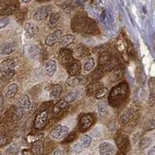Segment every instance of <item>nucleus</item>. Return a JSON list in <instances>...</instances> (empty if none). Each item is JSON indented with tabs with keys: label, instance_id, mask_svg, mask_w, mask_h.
Masks as SVG:
<instances>
[{
	"label": "nucleus",
	"instance_id": "nucleus-1",
	"mask_svg": "<svg viewBox=\"0 0 155 155\" xmlns=\"http://www.w3.org/2000/svg\"><path fill=\"white\" fill-rule=\"evenodd\" d=\"M15 74V62L12 59H5L0 63V74L3 80L11 79Z\"/></svg>",
	"mask_w": 155,
	"mask_h": 155
},
{
	"label": "nucleus",
	"instance_id": "nucleus-2",
	"mask_svg": "<svg viewBox=\"0 0 155 155\" xmlns=\"http://www.w3.org/2000/svg\"><path fill=\"white\" fill-rule=\"evenodd\" d=\"M69 128L67 126L58 125L53 128L50 132V135L53 139L56 140H62L68 135Z\"/></svg>",
	"mask_w": 155,
	"mask_h": 155
},
{
	"label": "nucleus",
	"instance_id": "nucleus-3",
	"mask_svg": "<svg viewBox=\"0 0 155 155\" xmlns=\"http://www.w3.org/2000/svg\"><path fill=\"white\" fill-rule=\"evenodd\" d=\"M138 111V106L135 104H132L129 106L127 109H126L124 113L121 114L120 116V120L123 124H127L132 121L134 116H136Z\"/></svg>",
	"mask_w": 155,
	"mask_h": 155
},
{
	"label": "nucleus",
	"instance_id": "nucleus-4",
	"mask_svg": "<svg viewBox=\"0 0 155 155\" xmlns=\"http://www.w3.org/2000/svg\"><path fill=\"white\" fill-rule=\"evenodd\" d=\"M49 119V114L47 110L41 112L34 120V127L37 130H41L47 125Z\"/></svg>",
	"mask_w": 155,
	"mask_h": 155
},
{
	"label": "nucleus",
	"instance_id": "nucleus-5",
	"mask_svg": "<svg viewBox=\"0 0 155 155\" xmlns=\"http://www.w3.org/2000/svg\"><path fill=\"white\" fill-rule=\"evenodd\" d=\"M116 152L115 146L110 142L104 141L99 144V153L100 155H113Z\"/></svg>",
	"mask_w": 155,
	"mask_h": 155
},
{
	"label": "nucleus",
	"instance_id": "nucleus-6",
	"mask_svg": "<svg viewBox=\"0 0 155 155\" xmlns=\"http://www.w3.org/2000/svg\"><path fill=\"white\" fill-rule=\"evenodd\" d=\"M62 37V30H56L48 36L45 39V44L48 47H53L54 45L59 42L61 37Z\"/></svg>",
	"mask_w": 155,
	"mask_h": 155
},
{
	"label": "nucleus",
	"instance_id": "nucleus-7",
	"mask_svg": "<svg viewBox=\"0 0 155 155\" xmlns=\"http://www.w3.org/2000/svg\"><path fill=\"white\" fill-rule=\"evenodd\" d=\"M51 7L50 5H45L42 7L39 8L35 12L34 15V19L36 21H43L49 16L50 12H51Z\"/></svg>",
	"mask_w": 155,
	"mask_h": 155
},
{
	"label": "nucleus",
	"instance_id": "nucleus-8",
	"mask_svg": "<svg viewBox=\"0 0 155 155\" xmlns=\"http://www.w3.org/2000/svg\"><path fill=\"white\" fill-rule=\"evenodd\" d=\"M116 146L118 147L119 150L120 152L125 154L128 151L129 148H130V142L129 139L126 136H120L116 140Z\"/></svg>",
	"mask_w": 155,
	"mask_h": 155
},
{
	"label": "nucleus",
	"instance_id": "nucleus-9",
	"mask_svg": "<svg viewBox=\"0 0 155 155\" xmlns=\"http://www.w3.org/2000/svg\"><path fill=\"white\" fill-rule=\"evenodd\" d=\"M81 70V64L78 60H71L68 65V71L71 76H77Z\"/></svg>",
	"mask_w": 155,
	"mask_h": 155
},
{
	"label": "nucleus",
	"instance_id": "nucleus-10",
	"mask_svg": "<svg viewBox=\"0 0 155 155\" xmlns=\"http://www.w3.org/2000/svg\"><path fill=\"white\" fill-rule=\"evenodd\" d=\"M93 123L92 116L89 114H85L80 119V128L82 131H85L91 127Z\"/></svg>",
	"mask_w": 155,
	"mask_h": 155
},
{
	"label": "nucleus",
	"instance_id": "nucleus-11",
	"mask_svg": "<svg viewBox=\"0 0 155 155\" xmlns=\"http://www.w3.org/2000/svg\"><path fill=\"white\" fill-rule=\"evenodd\" d=\"M44 151V143L41 140H37L32 143L31 152L34 155H42Z\"/></svg>",
	"mask_w": 155,
	"mask_h": 155
},
{
	"label": "nucleus",
	"instance_id": "nucleus-12",
	"mask_svg": "<svg viewBox=\"0 0 155 155\" xmlns=\"http://www.w3.org/2000/svg\"><path fill=\"white\" fill-rule=\"evenodd\" d=\"M24 30L27 37L29 38H31L37 34L39 29L35 23H32V22H27L24 26Z\"/></svg>",
	"mask_w": 155,
	"mask_h": 155
},
{
	"label": "nucleus",
	"instance_id": "nucleus-13",
	"mask_svg": "<svg viewBox=\"0 0 155 155\" xmlns=\"http://www.w3.org/2000/svg\"><path fill=\"white\" fill-rule=\"evenodd\" d=\"M57 62L55 60H50L45 64L44 70L48 76H53L57 71Z\"/></svg>",
	"mask_w": 155,
	"mask_h": 155
},
{
	"label": "nucleus",
	"instance_id": "nucleus-14",
	"mask_svg": "<svg viewBox=\"0 0 155 155\" xmlns=\"http://www.w3.org/2000/svg\"><path fill=\"white\" fill-rule=\"evenodd\" d=\"M74 39H75V37L73 34H66L61 37L59 44L62 48H66V47L69 46L70 44L74 42Z\"/></svg>",
	"mask_w": 155,
	"mask_h": 155
},
{
	"label": "nucleus",
	"instance_id": "nucleus-15",
	"mask_svg": "<svg viewBox=\"0 0 155 155\" xmlns=\"http://www.w3.org/2000/svg\"><path fill=\"white\" fill-rule=\"evenodd\" d=\"M18 92V85L16 83H12L6 88L5 95L7 99H12L16 96Z\"/></svg>",
	"mask_w": 155,
	"mask_h": 155
},
{
	"label": "nucleus",
	"instance_id": "nucleus-16",
	"mask_svg": "<svg viewBox=\"0 0 155 155\" xmlns=\"http://www.w3.org/2000/svg\"><path fill=\"white\" fill-rule=\"evenodd\" d=\"M148 87L150 91V106L155 102V78L151 77L148 80Z\"/></svg>",
	"mask_w": 155,
	"mask_h": 155
},
{
	"label": "nucleus",
	"instance_id": "nucleus-17",
	"mask_svg": "<svg viewBox=\"0 0 155 155\" xmlns=\"http://www.w3.org/2000/svg\"><path fill=\"white\" fill-rule=\"evenodd\" d=\"M30 106H31V100H30L29 95H23L18 102V107L21 108L23 110H27V109H30Z\"/></svg>",
	"mask_w": 155,
	"mask_h": 155
},
{
	"label": "nucleus",
	"instance_id": "nucleus-18",
	"mask_svg": "<svg viewBox=\"0 0 155 155\" xmlns=\"http://www.w3.org/2000/svg\"><path fill=\"white\" fill-rule=\"evenodd\" d=\"M78 96V90L73 89L72 91H71L66 96L64 97L61 100L63 101L67 106H68L70 103H71V102H73L74 101L76 100Z\"/></svg>",
	"mask_w": 155,
	"mask_h": 155
},
{
	"label": "nucleus",
	"instance_id": "nucleus-19",
	"mask_svg": "<svg viewBox=\"0 0 155 155\" xmlns=\"http://www.w3.org/2000/svg\"><path fill=\"white\" fill-rule=\"evenodd\" d=\"M62 87L60 85H54L50 93V97L52 100H57L62 93Z\"/></svg>",
	"mask_w": 155,
	"mask_h": 155
},
{
	"label": "nucleus",
	"instance_id": "nucleus-20",
	"mask_svg": "<svg viewBox=\"0 0 155 155\" xmlns=\"http://www.w3.org/2000/svg\"><path fill=\"white\" fill-rule=\"evenodd\" d=\"M59 51H60V56L61 57L64 61H65L69 63L73 59L72 52L70 50L67 49V48H61Z\"/></svg>",
	"mask_w": 155,
	"mask_h": 155
},
{
	"label": "nucleus",
	"instance_id": "nucleus-21",
	"mask_svg": "<svg viewBox=\"0 0 155 155\" xmlns=\"http://www.w3.org/2000/svg\"><path fill=\"white\" fill-rule=\"evenodd\" d=\"M95 66V61L92 57H87L83 62V69L85 71H90Z\"/></svg>",
	"mask_w": 155,
	"mask_h": 155
},
{
	"label": "nucleus",
	"instance_id": "nucleus-22",
	"mask_svg": "<svg viewBox=\"0 0 155 155\" xmlns=\"http://www.w3.org/2000/svg\"><path fill=\"white\" fill-rule=\"evenodd\" d=\"M153 129H155V113L147 120L144 124V130L146 131L152 130Z\"/></svg>",
	"mask_w": 155,
	"mask_h": 155
},
{
	"label": "nucleus",
	"instance_id": "nucleus-23",
	"mask_svg": "<svg viewBox=\"0 0 155 155\" xmlns=\"http://www.w3.org/2000/svg\"><path fill=\"white\" fill-rule=\"evenodd\" d=\"M15 51V45L13 44H5L0 48V53L2 55H9Z\"/></svg>",
	"mask_w": 155,
	"mask_h": 155
},
{
	"label": "nucleus",
	"instance_id": "nucleus-24",
	"mask_svg": "<svg viewBox=\"0 0 155 155\" xmlns=\"http://www.w3.org/2000/svg\"><path fill=\"white\" fill-rule=\"evenodd\" d=\"M29 54L33 58H37L40 54H41V48L37 46V44H32L31 46L29 48L28 50Z\"/></svg>",
	"mask_w": 155,
	"mask_h": 155
},
{
	"label": "nucleus",
	"instance_id": "nucleus-25",
	"mask_svg": "<svg viewBox=\"0 0 155 155\" xmlns=\"http://www.w3.org/2000/svg\"><path fill=\"white\" fill-rule=\"evenodd\" d=\"M92 137L88 134H84L80 138V144L83 147V148H88L92 143Z\"/></svg>",
	"mask_w": 155,
	"mask_h": 155
},
{
	"label": "nucleus",
	"instance_id": "nucleus-26",
	"mask_svg": "<svg viewBox=\"0 0 155 155\" xmlns=\"http://www.w3.org/2000/svg\"><path fill=\"white\" fill-rule=\"evenodd\" d=\"M85 51H87V48L85 46H83L82 44H79V45H78L76 47L74 51V53H72V54H74L75 58L85 56L87 54V52Z\"/></svg>",
	"mask_w": 155,
	"mask_h": 155
},
{
	"label": "nucleus",
	"instance_id": "nucleus-27",
	"mask_svg": "<svg viewBox=\"0 0 155 155\" xmlns=\"http://www.w3.org/2000/svg\"><path fill=\"white\" fill-rule=\"evenodd\" d=\"M110 62V56L107 52H102L99 58V64L102 66H106Z\"/></svg>",
	"mask_w": 155,
	"mask_h": 155
},
{
	"label": "nucleus",
	"instance_id": "nucleus-28",
	"mask_svg": "<svg viewBox=\"0 0 155 155\" xmlns=\"http://www.w3.org/2000/svg\"><path fill=\"white\" fill-rule=\"evenodd\" d=\"M81 82V80L78 76H70L67 80V84L70 87H76Z\"/></svg>",
	"mask_w": 155,
	"mask_h": 155
},
{
	"label": "nucleus",
	"instance_id": "nucleus-29",
	"mask_svg": "<svg viewBox=\"0 0 155 155\" xmlns=\"http://www.w3.org/2000/svg\"><path fill=\"white\" fill-rule=\"evenodd\" d=\"M16 9H17L16 5H15V4H9V5H6L4 9H2V14L6 15V16H8V15H11L16 12Z\"/></svg>",
	"mask_w": 155,
	"mask_h": 155
},
{
	"label": "nucleus",
	"instance_id": "nucleus-30",
	"mask_svg": "<svg viewBox=\"0 0 155 155\" xmlns=\"http://www.w3.org/2000/svg\"><path fill=\"white\" fill-rule=\"evenodd\" d=\"M61 18V14L59 12H53L51 13L49 16V20H48V23H49L50 26H54Z\"/></svg>",
	"mask_w": 155,
	"mask_h": 155
},
{
	"label": "nucleus",
	"instance_id": "nucleus-31",
	"mask_svg": "<svg viewBox=\"0 0 155 155\" xmlns=\"http://www.w3.org/2000/svg\"><path fill=\"white\" fill-rule=\"evenodd\" d=\"M101 88H102V86H101V85L99 82L93 83V84L90 85L88 87V93L90 94V95H92V94L95 95V93H96V92L99 91V89H100Z\"/></svg>",
	"mask_w": 155,
	"mask_h": 155
},
{
	"label": "nucleus",
	"instance_id": "nucleus-32",
	"mask_svg": "<svg viewBox=\"0 0 155 155\" xmlns=\"http://www.w3.org/2000/svg\"><path fill=\"white\" fill-rule=\"evenodd\" d=\"M122 74H123V73H122L120 69H116V70H115L114 71H113V73H112L111 74L112 81H118L120 78L122 77Z\"/></svg>",
	"mask_w": 155,
	"mask_h": 155
},
{
	"label": "nucleus",
	"instance_id": "nucleus-33",
	"mask_svg": "<svg viewBox=\"0 0 155 155\" xmlns=\"http://www.w3.org/2000/svg\"><path fill=\"white\" fill-rule=\"evenodd\" d=\"M107 92H108L107 88H104V87H102V88H101L100 89H99V91L95 93V97H96V99H101L106 96Z\"/></svg>",
	"mask_w": 155,
	"mask_h": 155
},
{
	"label": "nucleus",
	"instance_id": "nucleus-34",
	"mask_svg": "<svg viewBox=\"0 0 155 155\" xmlns=\"http://www.w3.org/2000/svg\"><path fill=\"white\" fill-rule=\"evenodd\" d=\"M83 149H84V148H83V147L80 144V143H75V144L73 145L72 148H71V152H72L74 154H79V153L82 151Z\"/></svg>",
	"mask_w": 155,
	"mask_h": 155
},
{
	"label": "nucleus",
	"instance_id": "nucleus-35",
	"mask_svg": "<svg viewBox=\"0 0 155 155\" xmlns=\"http://www.w3.org/2000/svg\"><path fill=\"white\" fill-rule=\"evenodd\" d=\"M25 110H23L21 108L18 107L16 109V112L14 114V120H19L23 116V113H24Z\"/></svg>",
	"mask_w": 155,
	"mask_h": 155
},
{
	"label": "nucleus",
	"instance_id": "nucleus-36",
	"mask_svg": "<svg viewBox=\"0 0 155 155\" xmlns=\"http://www.w3.org/2000/svg\"><path fill=\"white\" fill-rule=\"evenodd\" d=\"M9 21H10L8 17H6V16L0 18V30L7 27L9 23Z\"/></svg>",
	"mask_w": 155,
	"mask_h": 155
},
{
	"label": "nucleus",
	"instance_id": "nucleus-37",
	"mask_svg": "<svg viewBox=\"0 0 155 155\" xmlns=\"http://www.w3.org/2000/svg\"><path fill=\"white\" fill-rule=\"evenodd\" d=\"M18 152V149L16 146L14 145H12V146L9 147V148H7L6 150V154L7 155H16Z\"/></svg>",
	"mask_w": 155,
	"mask_h": 155
},
{
	"label": "nucleus",
	"instance_id": "nucleus-38",
	"mask_svg": "<svg viewBox=\"0 0 155 155\" xmlns=\"http://www.w3.org/2000/svg\"><path fill=\"white\" fill-rule=\"evenodd\" d=\"M76 137V135L74 133H72V134H68V135L64 139V143H71V142H72Z\"/></svg>",
	"mask_w": 155,
	"mask_h": 155
},
{
	"label": "nucleus",
	"instance_id": "nucleus-39",
	"mask_svg": "<svg viewBox=\"0 0 155 155\" xmlns=\"http://www.w3.org/2000/svg\"><path fill=\"white\" fill-rule=\"evenodd\" d=\"M106 109H107V107H106L105 103L100 102V103L98 104V111H99L101 114H104L106 112Z\"/></svg>",
	"mask_w": 155,
	"mask_h": 155
},
{
	"label": "nucleus",
	"instance_id": "nucleus-40",
	"mask_svg": "<svg viewBox=\"0 0 155 155\" xmlns=\"http://www.w3.org/2000/svg\"><path fill=\"white\" fill-rule=\"evenodd\" d=\"M7 137L5 135L0 134V147H2L7 143Z\"/></svg>",
	"mask_w": 155,
	"mask_h": 155
},
{
	"label": "nucleus",
	"instance_id": "nucleus-41",
	"mask_svg": "<svg viewBox=\"0 0 155 155\" xmlns=\"http://www.w3.org/2000/svg\"><path fill=\"white\" fill-rule=\"evenodd\" d=\"M53 155H65V153H64V151L62 148L58 147L54 150Z\"/></svg>",
	"mask_w": 155,
	"mask_h": 155
},
{
	"label": "nucleus",
	"instance_id": "nucleus-42",
	"mask_svg": "<svg viewBox=\"0 0 155 155\" xmlns=\"http://www.w3.org/2000/svg\"><path fill=\"white\" fill-rule=\"evenodd\" d=\"M147 155H155V146L152 147L150 148V150H149V151H148Z\"/></svg>",
	"mask_w": 155,
	"mask_h": 155
},
{
	"label": "nucleus",
	"instance_id": "nucleus-43",
	"mask_svg": "<svg viewBox=\"0 0 155 155\" xmlns=\"http://www.w3.org/2000/svg\"><path fill=\"white\" fill-rule=\"evenodd\" d=\"M3 102H4V98L3 95L2 94H0V109L2 108V105H3Z\"/></svg>",
	"mask_w": 155,
	"mask_h": 155
},
{
	"label": "nucleus",
	"instance_id": "nucleus-44",
	"mask_svg": "<svg viewBox=\"0 0 155 155\" xmlns=\"http://www.w3.org/2000/svg\"><path fill=\"white\" fill-rule=\"evenodd\" d=\"M32 0H21V2H23V3H28V2H31Z\"/></svg>",
	"mask_w": 155,
	"mask_h": 155
},
{
	"label": "nucleus",
	"instance_id": "nucleus-45",
	"mask_svg": "<svg viewBox=\"0 0 155 155\" xmlns=\"http://www.w3.org/2000/svg\"><path fill=\"white\" fill-rule=\"evenodd\" d=\"M39 2H50L51 0H37Z\"/></svg>",
	"mask_w": 155,
	"mask_h": 155
},
{
	"label": "nucleus",
	"instance_id": "nucleus-46",
	"mask_svg": "<svg viewBox=\"0 0 155 155\" xmlns=\"http://www.w3.org/2000/svg\"><path fill=\"white\" fill-rule=\"evenodd\" d=\"M116 155H125V154H124V153H121V152H120V153H117V154H116Z\"/></svg>",
	"mask_w": 155,
	"mask_h": 155
},
{
	"label": "nucleus",
	"instance_id": "nucleus-47",
	"mask_svg": "<svg viewBox=\"0 0 155 155\" xmlns=\"http://www.w3.org/2000/svg\"><path fill=\"white\" fill-rule=\"evenodd\" d=\"M1 116H2V111H1V109H0V118H1Z\"/></svg>",
	"mask_w": 155,
	"mask_h": 155
},
{
	"label": "nucleus",
	"instance_id": "nucleus-48",
	"mask_svg": "<svg viewBox=\"0 0 155 155\" xmlns=\"http://www.w3.org/2000/svg\"><path fill=\"white\" fill-rule=\"evenodd\" d=\"M77 155H81V154H77Z\"/></svg>",
	"mask_w": 155,
	"mask_h": 155
}]
</instances>
